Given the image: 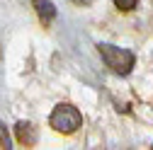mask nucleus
Listing matches in <instances>:
<instances>
[{
	"label": "nucleus",
	"mask_w": 153,
	"mask_h": 150,
	"mask_svg": "<svg viewBox=\"0 0 153 150\" xmlns=\"http://www.w3.org/2000/svg\"><path fill=\"white\" fill-rule=\"evenodd\" d=\"M49 124H51L53 131H59V133H63V136H71V133H75V131L80 128L83 116H80V111L73 104H59L51 111Z\"/></svg>",
	"instance_id": "1"
},
{
	"label": "nucleus",
	"mask_w": 153,
	"mask_h": 150,
	"mask_svg": "<svg viewBox=\"0 0 153 150\" xmlns=\"http://www.w3.org/2000/svg\"><path fill=\"white\" fill-rule=\"evenodd\" d=\"M100 56L107 63V68H112L117 75H129L134 63H136V58L129 49H117L112 44H100Z\"/></svg>",
	"instance_id": "2"
},
{
	"label": "nucleus",
	"mask_w": 153,
	"mask_h": 150,
	"mask_svg": "<svg viewBox=\"0 0 153 150\" xmlns=\"http://www.w3.org/2000/svg\"><path fill=\"white\" fill-rule=\"evenodd\" d=\"M15 133H17V143L25 145V148H34L36 145V128L27 121H20L15 126Z\"/></svg>",
	"instance_id": "3"
},
{
	"label": "nucleus",
	"mask_w": 153,
	"mask_h": 150,
	"mask_svg": "<svg viewBox=\"0 0 153 150\" xmlns=\"http://www.w3.org/2000/svg\"><path fill=\"white\" fill-rule=\"evenodd\" d=\"M34 7H36V15H39V22L49 27L51 20L56 17V7L51 5V0H34Z\"/></svg>",
	"instance_id": "4"
},
{
	"label": "nucleus",
	"mask_w": 153,
	"mask_h": 150,
	"mask_svg": "<svg viewBox=\"0 0 153 150\" xmlns=\"http://www.w3.org/2000/svg\"><path fill=\"white\" fill-rule=\"evenodd\" d=\"M114 5L122 12H131V10H136V0H114Z\"/></svg>",
	"instance_id": "5"
},
{
	"label": "nucleus",
	"mask_w": 153,
	"mask_h": 150,
	"mask_svg": "<svg viewBox=\"0 0 153 150\" xmlns=\"http://www.w3.org/2000/svg\"><path fill=\"white\" fill-rule=\"evenodd\" d=\"M0 148H12L10 145V138H7V131L3 128V124H0Z\"/></svg>",
	"instance_id": "6"
},
{
	"label": "nucleus",
	"mask_w": 153,
	"mask_h": 150,
	"mask_svg": "<svg viewBox=\"0 0 153 150\" xmlns=\"http://www.w3.org/2000/svg\"><path fill=\"white\" fill-rule=\"evenodd\" d=\"M71 3H75V5H90L92 0H71Z\"/></svg>",
	"instance_id": "7"
}]
</instances>
